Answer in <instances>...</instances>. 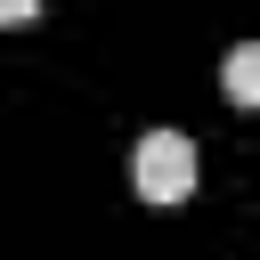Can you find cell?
Returning a JSON list of instances; mask_svg holds the SVG:
<instances>
[{
	"label": "cell",
	"instance_id": "6da1fadb",
	"mask_svg": "<svg viewBox=\"0 0 260 260\" xmlns=\"http://www.w3.org/2000/svg\"><path fill=\"white\" fill-rule=\"evenodd\" d=\"M130 187L146 203H187L195 195V138L187 130H146L130 154Z\"/></svg>",
	"mask_w": 260,
	"mask_h": 260
},
{
	"label": "cell",
	"instance_id": "7a4b0ae2",
	"mask_svg": "<svg viewBox=\"0 0 260 260\" xmlns=\"http://www.w3.org/2000/svg\"><path fill=\"white\" fill-rule=\"evenodd\" d=\"M219 81H228V98H236V106H252V98H260V49H252V41H236Z\"/></svg>",
	"mask_w": 260,
	"mask_h": 260
},
{
	"label": "cell",
	"instance_id": "3957f363",
	"mask_svg": "<svg viewBox=\"0 0 260 260\" xmlns=\"http://www.w3.org/2000/svg\"><path fill=\"white\" fill-rule=\"evenodd\" d=\"M41 16V0H0V24H32Z\"/></svg>",
	"mask_w": 260,
	"mask_h": 260
}]
</instances>
